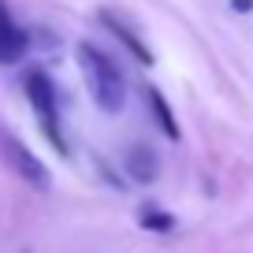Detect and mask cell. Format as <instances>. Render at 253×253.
I'll return each mask as SVG.
<instances>
[{
  "instance_id": "6da1fadb",
  "label": "cell",
  "mask_w": 253,
  "mask_h": 253,
  "mask_svg": "<svg viewBox=\"0 0 253 253\" xmlns=\"http://www.w3.org/2000/svg\"><path fill=\"white\" fill-rule=\"evenodd\" d=\"M79 67H82V79H86V89L93 97V104L101 112H123L126 104V79L119 71L112 56H104L97 45L89 41H79Z\"/></svg>"
},
{
  "instance_id": "7a4b0ae2",
  "label": "cell",
  "mask_w": 253,
  "mask_h": 253,
  "mask_svg": "<svg viewBox=\"0 0 253 253\" xmlns=\"http://www.w3.org/2000/svg\"><path fill=\"white\" fill-rule=\"evenodd\" d=\"M23 89H26V101H30L34 116H38L41 134L52 142L56 153H67V138H63V123H60V101H56V86L45 71H26L23 75Z\"/></svg>"
},
{
  "instance_id": "3957f363",
  "label": "cell",
  "mask_w": 253,
  "mask_h": 253,
  "mask_svg": "<svg viewBox=\"0 0 253 253\" xmlns=\"http://www.w3.org/2000/svg\"><path fill=\"white\" fill-rule=\"evenodd\" d=\"M0 157H4V164H8L23 182H30L34 190H48V182H52L48 168L41 164V160L34 157V153L11 134V130H0Z\"/></svg>"
},
{
  "instance_id": "277c9868",
  "label": "cell",
  "mask_w": 253,
  "mask_h": 253,
  "mask_svg": "<svg viewBox=\"0 0 253 253\" xmlns=\"http://www.w3.org/2000/svg\"><path fill=\"white\" fill-rule=\"evenodd\" d=\"M26 48H30V34L11 19L8 4L0 0V63H4V67H8V63H19L26 56Z\"/></svg>"
},
{
  "instance_id": "5b68a950",
  "label": "cell",
  "mask_w": 253,
  "mask_h": 253,
  "mask_svg": "<svg viewBox=\"0 0 253 253\" xmlns=\"http://www.w3.org/2000/svg\"><path fill=\"white\" fill-rule=\"evenodd\" d=\"M97 19H101V26H108V34H116V41H123V45H126V52L134 56V60L142 63V67H153V52H149V45H145V41H142L134 30H130V26L123 23V19L116 15V11L101 8V11H97Z\"/></svg>"
},
{
  "instance_id": "8992f818",
  "label": "cell",
  "mask_w": 253,
  "mask_h": 253,
  "mask_svg": "<svg viewBox=\"0 0 253 253\" xmlns=\"http://www.w3.org/2000/svg\"><path fill=\"white\" fill-rule=\"evenodd\" d=\"M123 168H126V175H130V182L149 186V182H157V175H160V157L149 149V145H130L126 157H123Z\"/></svg>"
},
{
  "instance_id": "52a82bcc",
  "label": "cell",
  "mask_w": 253,
  "mask_h": 253,
  "mask_svg": "<svg viewBox=\"0 0 253 253\" xmlns=\"http://www.w3.org/2000/svg\"><path fill=\"white\" fill-rule=\"evenodd\" d=\"M145 101H149V108H153V116H157L160 130H164V134L171 138V142H179V123H175V112L168 108L164 93H160L157 86H149V89H145Z\"/></svg>"
},
{
  "instance_id": "ba28073f",
  "label": "cell",
  "mask_w": 253,
  "mask_h": 253,
  "mask_svg": "<svg viewBox=\"0 0 253 253\" xmlns=\"http://www.w3.org/2000/svg\"><path fill=\"white\" fill-rule=\"evenodd\" d=\"M138 223H142L145 231H157V235H168V231L175 227V216L164 212L160 205H142L138 209Z\"/></svg>"
},
{
  "instance_id": "9c48e42d",
  "label": "cell",
  "mask_w": 253,
  "mask_h": 253,
  "mask_svg": "<svg viewBox=\"0 0 253 253\" xmlns=\"http://www.w3.org/2000/svg\"><path fill=\"white\" fill-rule=\"evenodd\" d=\"M235 4V11H253V0H231Z\"/></svg>"
}]
</instances>
